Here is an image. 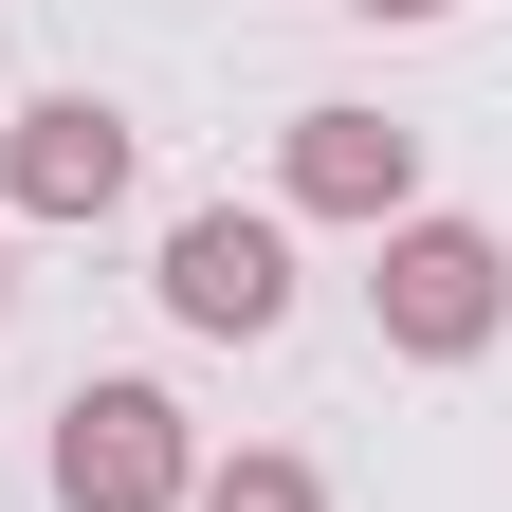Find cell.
Returning a JSON list of instances; mask_svg holds the SVG:
<instances>
[{
  "label": "cell",
  "instance_id": "52a82bcc",
  "mask_svg": "<svg viewBox=\"0 0 512 512\" xmlns=\"http://www.w3.org/2000/svg\"><path fill=\"white\" fill-rule=\"evenodd\" d=\"M348 19H439V0H348Z\"/></svg>",
  "mask_w": 512,
  "mask_h": 512
},
{
  "label": "cell",
  "instance_id": "277c9868",
  "mask_svg": "<svg viewBox=\"0 0 512 512\" xmlns=\"http://www.w3.org/2000/svg\"><path fill=\"white\" fill-rule=\"evenodd\" d=\"M0 183H19V220H110L128 202V110H92V92L0 110Z\"/></svg>",
  "mask_w": 512,
  "mask_h": 512
},
{
  "label": "cell",
  "instance_id": "5b68a950",
  "mask_svg": "<svg viewBox=\"0 0 512 512\" xmlns=\"http://www.w3.org/2000/svg\"><path fill=\"white\" fill-rule=\"evenodd\" d=\"M275 183H293L311 220H403V183H421V128H384V110H293Z\"/></svg>",
  "mask_w": 512,
  "mask_h": 512
},
{
  "label": "cell",
  "instance_id": "ba28073f",
  "mask_svg": "<svg viewBox=\"0 0 512 512\" xmlns=\"http://www.w3.org/2000/svg\"><path fill=\"white\" fill-rule=\"evenodd\" d=\"M0 311H19V256H0Z\"/></svg>",
  "mask_w": 512,
  "mask_h": 512
},
{
  "label": "cell",
  "instance_id": "6da1fadb",
  "mask_svg": "<svg viewBox=\"0 0 512 512\" xmlns=\"http://www.w3.org/2000/svg\"><path fill=\"white\" fill-rule=\"evenodd\" d=\"M366 311H384V348L476 366V348L512 330V238H494V220H384V275H366Z\"/></svg>",
  "mask_w": 512,
  "mask_h": 512
},
{
  "label": "cell",
  "instance_id": "3957f363",
  "mask_svg": "<svg viewBox=\"0 0 512 512\" xmlns=\"http://www.w3.org/2000/svg\"><path fill=\"white\" fill-rule=\"evenodd\" d=\"M165 311H183V330H220V348H256V330L293 311V238L238 220V202H202V220L165 238Z\"/></svg>",
  "mask_w": 512,
  "mask_h": 512
},
{
  "label": "cell",
  "instance_id": "7a4b0ae2",
  "mask_svg": "<svg viewBox=\"0 0 512 512\" xmlns=\"http://www.w3.org/2000/svg\"><path fill=\"white\" fill-rule=\"evenodd\" d=\"M183 403L165 384H74L55 403V512H183Z\"/></svg>",
  "mask_w": 512,
  "mask_h": 512
},
{
  "label": "cell",
  "instance_id": "8992f818",
  "mask_svg": "<svg viewBox=\"0 0 512 512\" xmlns=\"http://www.w3.org/2000/svg\"><path fill=\"white\" fill-rule=\"evenodd\" d=\"M183 512H330V476L311 458H220V476H183Z\"/></svg>",
  "mask_w": 512,
  "mask_h": 512
}]
</instances>
